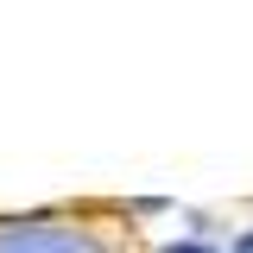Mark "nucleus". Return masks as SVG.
<instances>
[{
  "label": "nucleus",
  "mask_w": 253,
  "mask_h": 253,
  "mask_svg": "<svg viewBox=\"0 0 253 253\" xmlns=\"http://www.w3.org/2000/svg\"><path fill=\"white\" fill-rule=\"evenodd\" d=\"M0 253H108L95 228L76 221H13L0 228Z\"/></svg>",
  "instance_id": "1"
},
{
  "label": "nucleus",
  "mask_w": 253,
  "mask_h": 253,
  "mask_svg": "<svg viewBox=\"0 0 253 253\" xmlns=\"http://www.w3.org/2000/svg\"><path fill=\"white\" fill-rule=\"evenodd\" d=\"M165 253H215V247H203V241H165Z\"/></svg>",
  "instance_id": "2"
},
{
  "label": "nucleus",
  "mask_w": 253,
  "mask_h": 253,
  "mask_svg": "<svg viewBox=\"0 0 253 253\" xmlns=\"http://www.w3.org/2000/svg\"><path fill=\"white\" fill-rule=\"evenodd\" d=\"M228 253H253V228H247V234H241V241H234Z\"/></svg>",
  "instance_id": "3"
}]
</instances>
